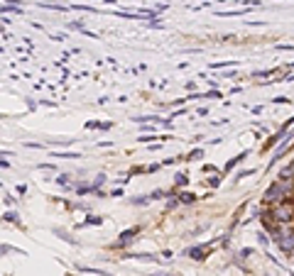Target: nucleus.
Instances as JSON below:
<instances>
[{"mask_svg":"<svg viewBox=\"0 0 294 276\" xmlns=\"http://www.w3.org/2000/svg\"><path fill=\"white\" fill-rule=\"evenodd\" d=\"M218 183H221V176H213V179H211V186H213V188H216Z\"/></svg>","mask_w":294,"mask_h":276,"instance_id":"obj_21","label":"nucleus"},{"mask_svg":"<svg viewBox=\"0 0 294 276\" xmlns=\"http://www.w3.org/2000/svg\"><path fill=\"white\" fill-rule=\"evenodd\" d=\"M277 247H280V252L284 254V257H289V254H294V232H292L289 237H284V240H282V242L277 245Z\"/></svg>","mask_w":294,"mask_h":276,"instance_id":"obj_4","label":"nucleus"},{"mask_svg":"<svg viewBox=\"0 0 294 276\" xmlns=\"http://www.w3.org/2000/svg\"><path fill=\"white\" fill-rule=\"evenodd\" d=\"M179 203H182L179 198H172V201H169V203H167V210H172V208H177V206H179Z\"/></svg>","mask_w":294,"mask_h":276,"instance_id":"obj_19","label":"nucleus"},{"mask_svg":"<svg viewBox=\"0 0 294 276\" xmlns=\"http://www.w3.org/2000/svg\"><path fill=\"white\" fill-rule=\"evenodd\" d=\"M162 195H165V191H162V188H157V191H152V193H150V198H152V201H157V198H162Z\"/></svg>","mask_w":294,"mask_h":276,"instance_id":"obj_17","label":"nucleus"},{"mask_svg":"<svg viewBox=\"0 0 294 276\" xmlns=\"http://www.w3.org/2000/svg\"><path fill=\"white\" fill-rule=\"evenodd\" d=\"M243 159H248V152H240L238 156H233V159H231V162H228V164L223 166V174H228V171H231L233 166H238L240 162H243Z\"/></svg>","mask_w":294,"mask_h":276,"instance_id":"obj_5","label":"nucleus"},{"mask_svg":"<svg viewBox=\"0 0 294 276\" xmlns=\"http://www.w3.org/2000/svg\"><path fill=\"white\" fill-rule=\"evenodd\" d=\"M140 232V227H130V230H125V232H120V237L113 242V247L115 249H123V247H127L133 240H135V235Z\"/></svg>","mask_w":294,"mask_h":276,"instance_id":"obj_3","label":"nucleus"},{"mask_svg":"<svg viewBox=\"0 0 294 276\" xmlns=\"http://www.w3.org/2000/svg\"><path fill=\"white\" fill-rule=\"evenodd\" d=\"M199 156H204V149H194V152L186 156V162H191V159H199Z\"/></svg>","mask_w":294,"mask_h":276,"instance_id":"obj_13","label":"nucleus"},{"mask_svg":"<svg viewBox=\"0 0 294 276\" xmlns=\"http://www.w3.org/2000/svg\"><path fill=\"white\" fill-rule=\"evenodd\" d=\"M174 183H177V186H184V183H189V176H186V174H177V176H174Z\"/></svg>","mask_w":294,"mask_h":276,"instance_id":"obj_12","label":"nucleus"},{"mask_svg":"<svg viewBox=\"0 0 294 276\" xmlns=\"http://www.w3.org/2000/svg\"><path fill=\"white\" fill-rule=\"evenodd\" d=\"M252 174H257V169H248V171H240L238 179H248V176H252Z\"/></svg>","mask_w":294,"mask_h":276,"instance_id":"obj_14","label":"nucleus"},{"mask_svg":"<svg viewBox=\"0 0 294 276\" xmlns=\"http://www.w3.org/2000/svg\"><path fill=\"white\" fill-rule=\"evenodd\" d=\"M238 61H216V64H211V69H223V66H236Z\"/></svg>","mask_w":294,"mask_h":276,"instance_id":"obj_11","label":"nucleus"},{"mask_svg":"<svg viewBox=\"0 0 294 276\" xmlns=\"http://www.w3.org/2000/svg\"><path fill=\"white\" fill-rule=\"evenodd\" d=\"M5 220H8V222H17V213H15V210L5 213Z\"/></svg>","mask_w":294,"mask_h":276,"instance_id":"obj_15","label":"nucleus"},{"mask_svg":"<svg viewBox=\"0 0 294 276\" xmlns=\"http://www.w3.org/2000/svg\"><path fill=\"white\" fill-rule=\"evenodd\" d=\"M177 198H179L182 203H194V201H196V195H194V193H186V191H182V193L177 195Z\"/></svg>","mask_w":294,"mask_h":276,"instance_id":"obj_8","label":"nucleus"},{"mask_svg":"<svg viewBox=\"0 0 294 276\" xmlns=\"http://www.w3.org/2000/svg\"><path fill=\"white\" fill-rule=\"evenodd\" d=\"M289 166H292V171H294V159H292V164H289Z\"/></svg>","mask_w":294,"mask_h":276,"instance_id":"obj_23","label":"nucleus"},{"mask_svg":"<svg viewBox=\"0 0 294 276\" xmlns=\"http://www.w3.org/2000/svg\"><path fill=\"white\" fill-rule=\"evenodd\" d=\"M257 242H260V245H267V242H270V235H267V232H260V235H257Z\"/></svg>","mask_w":294,"mask_h":276,"instance_id":"obj_16","label":"nucleus"},{"mask_svg":"<svg viewBox=\"0 0 294 276\" xmlns=\"http://www.w3.org/2000/svg\"><path fill=\"white\" fill-rule=\"evenodd\" d=\"M263 215V222H267V227L272 225H284V222H294V201H282V203H275L270 206Z\"/></svg>","mask_w":294,"mask_h":276,"instance_id":"obj_2","label":"nucleus"},{"mask_svg":"<svg viewBox=\"0 0 294 276\" xmlns=\"http://www.w3.org/2000/svg\"><path fill=\"white\" fill-rule=\"evenodd\" d=\"M101 222H103L101 218H88V220H86L84 225H101Z\"/></svg>","mask_w":294,"mask_h":276,"instance_id":"obj_20","label":"nucleus"},{"mask_svg":"<svg viewBox=\"0 0 294 276\" xmlns=\"http://www.w3.org/2000/svg\"><path fill=\"white\" fill-rule=\"evenodd\" d=\"M275 103H292L289 98H284V96H280V98H275Z\"/></svg>","mask_w":294,"mask_h":276,"instance_id":"obj_22","label":"nucleus"},{"mask_svg":"<svg viewBox=\"0 0 294 276\" xmlns=\"http://www.w3.org/2000/svg\"><path fill=\"white\" fill-rule=\"evenodd\" d=\"M150 201H152L150 195H138V198H133L130 203H133V206H145V203H150Z\"/></svg>","mask_w":294,"mask_h":276,"instance_id":"obj_9","label":"nucleus"},{"mask_svg":"<svg viewBox=\"0 0 294 276\" xmlns=\"http://www.w3.org/2000/svg\"><path fill=\"white\" fill-rule=\"evenodd\" d=\"M59 183H61V186H69V174H61V176H59Z\"/></svg>","mask_w":294,"mask_h":276,"instance_id":"obj_18","label":"nucleus"},{"mask_svg":"<svg viewBox=\"0 0 294 276\" xmlns=\"http://www.w3.org/2000/svg\"><path fill=\"white\" fill-rule=\"evenodd\" d=\"M277 179H294L292 166H284V169H280V176H277Z\"/></svg>","mask_w":294,"mask_h":276,"instance_id":"obj_7","label":"nucleus"},{"mask_svg":"<svg viewBox=\"0 0 294 276\" xmlns=\"http://www.w3.org/2000/svg\"><path fill=\"white\" fill-rule=\"evenodd\" d=\"M103 183H106V174H98V176H96V181H93L91 186H93V191H98V188H101Z\"/></svg>","mask_w":294,"mask_h":276,"instance_id":"obj_10","label":"nucleus"},{"mask_svg":"<svg viewBox=\"0 0 294 276\" xmlns=\"http://www.w3.org/2000/svg\"><path fill=\"white\" fill-rule=\"evenodd\" d=\"M282 201H294V179H277L263 193L265 206H275V203H282Z\"/></svg>","mask_w":294,"mask_h":276,"instance_id":"obj_1","label":"nucleus"},{"mask_svg":"<svg viewBox=\"0 0 294 276\" xmlns=\"http://www.w3.org/2000/svg\"><path fill=\"white\" fill-rule=\"evenodd\" d=\"M186 254H189L191 259H206V252H204V247H191Z\"/></svg>","mask_w":294,"mask_h":276,"instance_id":"obj_6","label":"nucleus"}]
</instances>
